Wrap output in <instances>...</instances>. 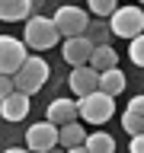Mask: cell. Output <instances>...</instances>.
I'll return each mask as SVG.
<instances>
[{
  "label": "cell",
  "mask_w": 144,
  "mask_h": 153,
  "mask_svg": "<svg viewBox=\"0 0 144 153\" xmlns=\"http://www.w3.org/2000/svg\"><path fill=\"white\" fill-rule=\"evenodd\" d=\"M128 153H144V134H134L128 140Z\"/></svg>",
  "instance_id": "obj_23"
},
{
  "label": "cell",
  "mask_w": 144,
  "mask_h": 153,
  "mask_svg": "<svg viewBox=\"0 0 144 153\" xmlns=\"http://www.w3.org/2000/svg\"><path fill=\"white\" fill-rule=\"evenodd\" d=\"M128 112H134V115H144V93H138L131 99V102H128Z\"/></svg>",
  "instance_id": "obj_22"
},
{
  "label": "cell",
  "mask_w": 144,
  "mask_h": 153,
  "mask_svg": "<svg viewBox=\"0 0 144 153\" xmlns=\"http://www.w3.org/2000/svg\"><path fill=\"white\" fill-rule=\"evenodd\" d=\"M109 22H103V19H90V26H86V38L93 42V45H109L106 38H109Z\"/></svg>",
  "instance_id": "obj_17"
},
{
  "label": "cell",
  "mask_w": 144,
  "mask_h": 153,
  "mask_svg": "<svg viewBox=\"0 0 144 153\" xmlns=\"http://www.w3.org/2000/svg\"><path fill=\"white\" fill-rule=\"evenodd\" d=\"M128 57H131L134 67H144V32H141L138 38L128 42Z\"/></svg>",
  "instance_id": "obj_20"
},
{
  "label": "cell",
  "mask_w": 144,
  "mask_h": 153,
  "mask_svg": "<svg viewBox=\"0 0 144 153\" xmlns=\"http://www.w3.org/2000/svg\"><path fill=\"white\" fill-rule=\"evenodd\" d=\"M29 57V45L13 35H0V74H16Z\"/></svg>",
  "instance_id": "obj_7"
},
{
  "label": "cell",
  "mask_w": 144,
  "mask_h": 153,
  "mask_svg": "<svg viewBox=\"0 0 144 153\" xmlns=\"http://www.w3.org/2000/svg\"><path fill=\"white\" fill-rule=\"evenodd\" d=\"M67 83H70V89H74L77 99H83V96H90V93H96V89H99V70H96V67H90V64L74 67V70H70V76H67Z\"/></svg>",
  "instance_id": "obj_9"
},
{
  "label": "cell",
  "mask_w": 144,
  "mask_h": 153,
  "mask_svg": "<svg viewBox=\"0 0 144 153\" xmlns=\"http://www.w3.org/2000/svg\"><path fill=\"white\" fill-rule=\"evenodd\" d=\"M125 83H128V80H125V74L118 70V67H112V70H103V74H99V89H103V93H109V96H118V93L125 89Z\"/></svg>",
  "instance_id": "obj_15"
},
{
  "label": "cell",
  "mask_w": 144,
  "mask_h": 153,
  "mask_svg": "<svg viewBox=\"0 0 144 153\" xmlns=\"http://www.w3.org/2000/svg\"><path fill=\"white\" fill-rule=\"evenodd\" d=\"M86 150H90V153H115V140H112V134H106V131H93V134H86Z\"/></svg>",
  "instance_id": "obj_16"
},
{
  "label": "cell",
  "mask_w": 144,
  "mask_h": 153,
  "mask_svg": "<svg viewBox=\"0 0 144 153\" xmlns=\"http://www.w3.org/2000/svg\"><path fill=\"white\" fill-rule=\"evenodd\" d=\"M86 7L96 16H112L115 10H118V0H86Z\"/></svg>",
  "instance_id": "obj_19"
},
{
  "label": "cell",
  "mask_w": 144,
  "mask_h": 153,
  "mask_svg": "<svg viewBox=\"0 0 144 153\" xmlns=\"http://www.w3.org/2000/svg\"><path fill=\"white\" fill-rule=\"evenodd\" d=\"M77 105H80V121L83 124H106L115 115V96L103 93V89L77 99Z\"/></svg>",
  "instance_id": "obj_3"
},
{
  "label": "cell",
  "mask_w": 144,
  "mask_h": 153,
  "mask_svg": "<svg viewBox=\"0 0 144 153\" xmlns=\"http://www.w3.org/2000/svg\"><path fill=\"white\" fill-rule=\"evenodd\" d=\"M3 153H32L29 147H10V150H3Z\"/></svg>",
  "instance_id": "obj_25"
},
{
  "label": "cell",
  "mask_w": 144,
  "mask_h": 153,
  "mask_svg": "<svg viewBox=\"0 0 144 153\" xmlns=\"http://www.w3.org/2000/svg\"><path fill=\"white\" fill-rule=\"evenodd\" d=\"M58 38H61V32H58L51 16H38L35 13L22 26V42L29 45V51H48V48L58 45Z\"/></svg>",
  "instance_id": "obj_1"
},
{
  "label": "cell",
  "mask_w": 144,
  "mask_h": 153,
  "mask_svg": "<svg viewBox=\"0 0 144 153\" xmlns=\"http://www.w3.org/2000/svg\"><path fill=\"white\" fill-rule=\"evenodd\" d=\"M58 143H61V128L51 124L48 118H45V121H35L26 131V147L32 153H48V150H55Z\"/></svg>",
  "instance_id": "obj_6"
},
{
  "label": "cell",
  "mask_w": 144,
  "mask_h": 153,
  "mask_svg": "<svg viewBox=\"0 0 144 153\" xmlns=\"http://www.w3.org/2000/svg\"><path fill=\"white\" fill-rule=\"evenodd\" d=\"M141 3H144V0H141Z\"/></svg>",
  "instance_id": "obj_27"
},
{
  "label": "cell",
  "mask_w": 144,
  "mask_h": 153,
  "mask_svg": "<svg viewBox=\"0 0 144 153\" xmlns=\"http://www.w3.org/2000/svg\"><path fill=\"white\" fill-rule=\"evenodd\" d=\"M13 83H16L19 93L35 96L38 89L48 83V61H45V57H38V54H29V57H26V64H22L16 74H13Z\"/></svg>",
  "instance_id": "obj_2"
},
{
  "label": "cell",
  "mask_w": 144,
  "mask_h": 153,
  "mask_svg": "<svg viewBox=\"0 0 144 153\" xmlns=\"http://www.w3.org/2000/svg\"><path fill=\"white\" fill-rule=\"evenodd\" d=\"M32 0H0V22H19L29 19Z\"/></svg>",
  "instance_id": "obj_12"
},
{
  "label": "cell",
  "mask_w": 144,
  "mask_h": 153,
  "mask_svg": "<svg viewBox=\"0 0 144 153\" xmlns=\"http://www.w3.org/2000/svg\"><path fill=\"white\" fill-rule=\"evenodd\" d=\"M55 26L58 32L64 38H74V35H86V26H90V19H86V10L74 7V3H64V7H58L55 16Z\"/></svg>",
  "instance_id": "obj_5"
},
{
  "label": "cell",
  "mask_w": 144,
  "mask_h": 153,
  "mask_svg": "<svg viewBox=\"0 0 144 153\" xmlns=\"http://www.w3.org/2000/svg\"><path fill=\"white\" fill-rule=\"evenodd\" d=\"M45 118L51 124H70V121H77L80 118V105L74 102V99H64V96H58V99H51L48 102V108H45Z\"/></svg>",
  "instance_id": "obj_10"
},
{
  "label": "cell",
  "mask_w": 144,
  "mask_h": 153,
  "mask_svg": "<svg viewBox=\"0 0 144 153\" xmlns=\"http://www.w3.org/2000/svg\"><path fill=\"white\" fill-rule=\"evenodd\" d=\"M122 128H125V134H128V137L144 134V115H134V112H128V108H125V115H122Z\"/></svg>",
  "instance_id": "obj_18"
},
{
  "label": "cell",
  "mask_w": 144,
  "mask_h": 153,
  "mask_svg": "<svg viewBox=\"0 0 144 153\" xmlns=\"http://www.w3.org/2000/svg\"><path fill=\"white\" fill-rule=\"evenodd\" d=\"M16 93V83H13V76L10 74H0V102L7 99V96H13Z\"/></svg>",
  "instance_id": "obj_21"
},
{
  "label": "cell",
  "mask_w": 144,
  "mask_h": 153,
  "mask_svg": "<svg viewBox=\"0 0 144 153\" xmlns=\"http://www.w3.org/2000/svg\"><path fill=\"white\" fill-rule=\"evenodd\" d=\"M48 153H61V150H58V147H55V150H48Z\"/></svg>",
  "instance_id": "obj_26"
},
{
  "label": "cell",
  "mask_w": 144,
  "mask_h": 153,
  "mask_svg": "<svg viewBox=\"0 0 144 153\" xmlns=\"http://www.w3.org/2000/svg\"><path fill=\"white\" fill-rule=\"evenodd\" d=\"M90 67H96L99 74H103V70H112V67H118V51H115L112 45H96L93 57H90Z\"/></svg>",
  "instance_id": "obj_13"
},
{
  "label": "cell",
  "mask_w": 144,
  "mask_h": 153,
  "mask_svg": "<svg viewBox=\"0 0 144 153\" xmlns=\"http://www.w3.org/2000/svg\"><path fill=\"white\" fill-rule=\"evenodd\" d=\"M64 153H90V150H86V143H80V147H70V150H64Z\"/></svg>",
  "instance_id": "obj_24"
},
{
  "label": "cell",
  "mask_w": 144,
  "mask_h": 153,
  "mask_svg": "<svg viewBox=\"0 0 144 153\" xmlns=\"http://www.w3.org/2000/svg\"><path fill=\"white\" fill-rule=\"evenodd\" d=\"M109 29H112V35L118 38H138L144 32V10L141 7H134V3H125V7H118L109 16Z\"/></svg>",
  "instance_id": "obj_4"
},
{
  "label": "cell",
  "mask_w": 144,
  "mask_h": 153,
  "mask_svg": "<svg viewBox=\"0 0 144 153\" xmlns=\"http://www.w3.org/2000/svg\"><path fill=\"white\" fill-rule=\"evenodd\" d=\"M26 115H29V96L19 93V89L0 102V118L3 121H22Z\"/></svg>",
  "instance_id": "obj_11"
},
{
  "label": "cell",
  "mask_w": 144,
  "mask_h": 153,
  "mask_svg": "<svg viewBox=\"0 0 144 153\" xmlns=\"http://www.w3.org/2000/svg\"><path fill=\"white\" fill-rule=\"evenodd\" d=\"M80 143H86V124H80V121L61 124V147L70 150V147H80Z\"/></svg>",
  "instance_id": "obj_14"
},
{
  "label": "cell",
  "mask_w": 144,
  "mask_h": 153,
  "mask_svg": "<svg viewBox=\"0 0 144 153\" xmlns=\"http://www.w3.org/2000/svg\"><path fill=\"white\" fill-rule=\"evenodd\" d=\"M93 51H96V45H93V42H90L86 35L64 38V45H61V57H64L70 67H83V64H90Z\"/></svg>",
  "instance_id": "obj_8"
}]
</instances>
